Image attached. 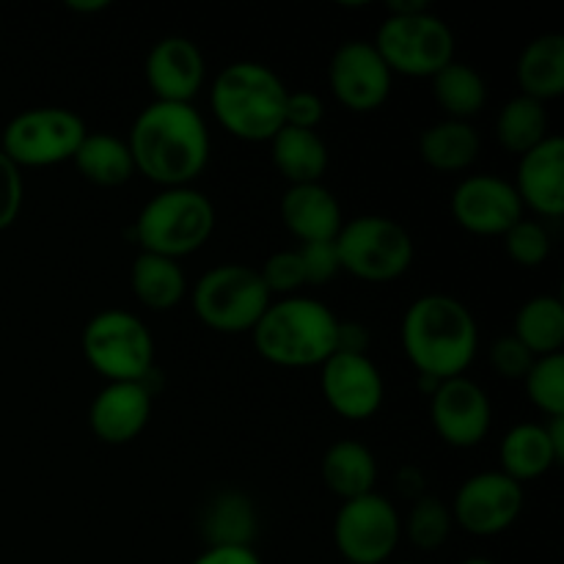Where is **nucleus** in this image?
<instances>
[{
  "instance_id": "20",
  "label": "nucleus",
  "mask_w": 564,
  "mask_h": 564,
  "mask_svg": "<svg viewBox=\"0 0 564 564\" xmlns=\"http://www.w3.org/2000/svg\"><path fill=\"white\" fill-rule=\"evenodd\" d=\"M284 224L303 242H334L341 231L336 198L319 185H295L281 202Z\"/></svg>"
},
{
  "instance_id": "17",
  "label": "nucleus",
  "mask_w": 564,
  "mask_h": 564,
  "mask_svg": "<svg viewBox=\"0 0 564 564\" xmlns=\"http://www.w3.org/2000/svg\"><path fill=\"white\" fill-rule=\"evenodd\" d=\"M147 77L160 102L187 105L204 80L202 53L187 39H163L149 53Z\"/></svg>"
},
{
  "instance_id": "7",
  "label": "nucleus",
  "mask_w": 564,
  "mask_h": 564,
  "mask_svg": "<svg viewBox=\"0 0 564 564\" xmlns=\"http://www.w3.org/2000/svg\"><path fill=\"white\" fill-rule=\"evenodd\" d=\"M196 312L209 328L237 334L257 328L270 306V290L262 275L242 264H224L204 275L196 286Z\"/></svg>"
},
{
  "instance_id": "27",
  "label": "nucleus",
  "mask_w": 564,
  "mask_h": 564,
  "mask_svg": "<svg viewBox=\"0 0 564 564\" xmlns=\"http://www.w3.org/2000/svg\"><path fill=\"white\" fill-rule=\"evenodd\" d=\"M516 339L527 347L529 352H545L554 356L564 341V308L556 297H538L527 303L518 314Z\"/></svg>"
},
{
  "instance_id": "8",
  "label": "nucleus",
  "mask_w": 564,
  "mask_h": 564,
  "mask_svg": "<svg viewBox=\"0 0 564 564\" xmlns=\"http://www.w3.org/2000/svg\"><path fill=\"white\" fill-rule=\"evenodd\" d=\"M91 367L113 383H141L152 369V336L132 314L105 312L83 334Z\"/></svg>"
},
{
  "instance_id": "5",
  "label": "nucleus",
  "mask_w": 564,
  "mask_h": 564,
  "mask_svg": "<svg viewBox=\"0 0 564 564\" xmlns=\"http://www.w3.org/2000/svg\"><path fill=\"white\" fill-rule=\"evenodd\" d=\"M378 55L389 69L402 75H438L446 64H452L455 39L452 31L416 6H394V14L383 22L378 33Z\"/></svg>"
},
{
  "instance_id": "22",
  "label": "nucleus",
  "mask_w": 564,
  "mask_h": 564,
  "mask_svg": "<svg viewBox=\"0 0 564 564\" xmlns=\"http://www.w3.org/2000/svg\"><path fill=\"white\" fill-rule=\"evenodd\" d=\"M518 80L532 99H551L564 91V39L551 33L527 47L518 64Z\"/></svg>"
},
{
  "instance_id": "15",
  "label": "nucleus",
  "mask_w": 564,
  "mask_h": 564,
  "mask_svg": "<svg viewBox=\"0 0 564 564\" xmlns=\"http://www.w3.org/2000/svg\"><path fill=\"white\" fill-rule=\"evenodd\" d=\"M455 218L474 235H501L521 220V196L507 182L474 176L455 193Z\"/></svg>"
},
{
  "instance_id": "32",
  "label": "nucleus",
  "mask_w": 564,
  "mask_h": 564,
  "mask_svg": "<svg viewBox=\"0 0 564 564\" xmlns=\"http://www.w3.org/2000/svg\"><path fill=\"white\" fill-rule=\"evenodd\" d=\"M408 532L419 549H438L449 534V512L441 501L424 499L416 510L411 512Z\"/></svg>"
},
{
  "instance_id": "38",
  "label": "nucleus",
  "mask_w": 564,
  "mask_h": 564,
  "mask_svg": "<svg viewBox=\"0 0 564 564\" xmlns=\"http://www.w3.org/2000/svg\"><path fill=\"white\" fill-rule=\"evenodd\" d=\"M494 367L499 369L505 378H523L532 369V352L521 345L518 339H501L494 347Z\"/></svg>"
},
{
  "instance_id": "12",
  "label": "nucleus",
  "mask_w": 564,
  "mask_h": 564,
  "mask_svg": "<svg viewBox=\"0 0 564 564\" xmlns=\"http://www.w3.org/2000/svg\"><path fill=\"white\" fill-rule=\"evenodd\" d=\"M523 505L521 485L507 474H482L468 479L455 501V516L466 532L499 534L518 518Z\"/></svg>"
},
{
  "instance_id": "24",
  "label": "nucleus",
  "mask_w": 564,
  "mask_h": 564,
  "mask_svg": "<svg viewBox=\"0 0 564 564\" xmlns=\"http://www.w3.org/2000/svg\"><path fill=\"white\" fill-rule=\"evenodd\" d=\"M75 163L86 180L102 187L124 185L132 176V169H135L130 149L121 141H116L113 135L83 138L80 149L75 152Z\"/></svg>"
},
{
  "instance_id": "3",
  "label": "nucleus",
  "mask_w": 564,
  "mask_h": 564,
  "mask_svg": "<svg viewBox=\"0 0 564 564\" xmlns=\"http://www.w3.org/2000/svg\"><path fill=\"white\" fill-rule=\"evenodd\" d=\"M257 347L281 367H312L341 350V328L323 303L297 297L268 306L257 323Z\"/></svg>"
},
{
  "instance_id": "34",
  "label": "nucleus",
  "mask_w": 564,
  "mask_h": 564,
  "mask_svg": "<svg viewBox=\"0 0 564 564\" xmlns=\"http://www.w3.org/2000/svg\"><path fill=\"white\" fill-rule=\"evenodd\" d=\"M213 529H215V549H224V545H237V549H246L248 529H251V512L242 501L229 499L226 505H220L213 516Z\"/></svg>"
},
{
  "instance_id": "41",
  "label": "nucleus",
  "mask_w": 564,
  "mask_h": 564,
  "mask_svg": "<svg viewBox=\"0 0 564 564\" xmlns=\"http://www.w3.org/2000/svg\"><path fill=\"white\" fill-rule=\"evenodd\" d=\"M75 11H99L105 9V0H94V3H69Z\"/></svg>"
},
{
  "instance_id": "16",
  "label": "nucleus",
  "mask_w": 564,
  "mask_h": 564,
  "mask_svg": "<svg viewBox=\"0 0 564 564\" xmlns=\"http://www.w3.org/2000/svg\"><path fill=\"white\" fill-rule=\"evenodd\" d=\"M433 424L452 446L479 444L490 424V408L482 389L463 378L446 380L433 400Z\"/></svg>"
},
{
  "instance_id": "10",
  "label": "nucleus",
  "mask_w": 564,
  "mask_h": 564,
  "mask_svg": "<svg viewBox=\"0 0 564 564\" xmlns=\"http://www.w3.org/2000/svg\"><path fill=\"white\" fill-rule=\"evenodd\" d=\"M86 138V127L69 110L42 108L17 116L3 132L0 152L20 165H53L75 158Z\"/></svg>"
},
{
  "instance_id": "4",
  "label": "nucleus",
  "mask_w": 564,
  "mask_h": 564,
  "mask_svg": "<svg viewBox=\"0 0 564 564\" xmlns=\"http://www.w3.org/2000/svg\"><path fill=\"white\" fill-rule=\"evenodd\" d=\"M286 88L259 64L224 69L213 88V108L220 124L246 141H268L284 127Z\"/></svg>"
},
{
  "instance_id": "25",
  "label": "nucleus",
  "mask_w": 564,
  "mask_h": 564,
  "mask_svg": "<svg viewBox=\"0 0 564 564\" xmlns=\"http://www.w3.org/2000/svg\"><path fill=\"white\" fill-rule=\"evenodd\" d=\"M132 290L143 306L163 312L180 303L185 292V275L176 268L174 259L143 253L132 268Z\"/></svg>"
},
{
  "instance_id": "18",
  "label": "nucleus",
  "mask_w": 564,
  "mask_h": 564,
  "mask_svg": "<svg viewBox=\"0 0 564 564\" xmlns=\"http://www.w3.org/2000/svg\"><path fill=\"white\" fill-rule=\"evenodd\" d=\"M149 391L141 383H113L94 400L91 427L108 444H127L149 422Z\"/></svg>"
},
{
  "instance_id": "21",
  "label": "nucleus",
  "mask_w": 564,
  "mask_h": 564,
  "mask_svg": "<svg viewBox=\"0 0 564 564\" xmlns=\"http://www.w3.org/2000/svg\"><path fill=\"white\" fill-rule=\"evenodd\" d=\"M273 160L281 174L295 185H317L328 165V152L314 130L284 124L273 135Z\"/></svg>"
},
{
  "instance_id": "33",
  "label": "nucleus",
  "mask_w": 564,
  "mask_h": 564,
  "mask_svg": "<svg viewBox=\"0 0 564 564\" xmlns=\"http://www.w3.org/2000/svg\"><path fill=\"white\" fill-rule=\"evenodd\" d=\"M507 248H510V257L518 264L534 268V264H540L549 257V235H545L543 226L532 224V220H518L507 231Z\"/></svg>"
},
{
  "instance_id": "29",
  "label": "nucleus",
  "mask_w": 564,
  "mask_h": 564,
  "mask_svg": "<svg viewBox=\"0 0 564 564\" xmlns=\"http://www.w3.org/2000/svg\"><path fill=\"white\" fill-rule=\"evenodd\" d=\"M545 127H549V116L543 105L532 97L512 99L499 116L501 143L518 154H529L534 147H540L545 141Z\"/></svg>"
},
{
  "instance_id": "13",
  "label": "nucleus",
  "mask_w": 564,
  "mask_h": 564,
  "mask_svg": "<svg viewBox=\"0 0 564 564\" xmlns=\"http://www.w3.org/2000/svg\"><path fill=\"white\" fill-rule=\"evenodd\" d=\"M323 391L336 413L347 419H367L380 408L383 380L372 361L356 350H336L325 361Z\"/></svg>"
},
{
  "instance_id": "19",
  "label": "nucleus",
  "mask_w": 564,
  "mask_h": 564,
  "mask_svg": "<svg viewBox=\"0 0 564 564\" xmlns=\"http://www.w3.org/2000/svg\"><path fill=\"white\" fill-rule=\"evenodd\" d=\"M521 196L532 204L538 213L560 218L564 213V141L562 138H545L540 147L523 154L521 171Z\"/></svg>"
},
{
  "instance_id": "9",
  "label": "nucleus",
  "mask_w": 564,
  "mask_h": 564,
  "mask_svg": "<svg viewBox=\"0 0 564 564\" xmlns=\"http://www.w3.org/2000/svg\"><path fill=\"white\" fill-rule=\"evenodd\" d=\"M339 268L367 281L397 279L411 264L413 242L400 224L389 218H358L336 237Z\"/></svg>"
},
{
  "instance_id": "11",
  "label": "nucleus",
  "mask_w": 564,
  "mask_h": 564,
  "mask_svg": "<svg viewBox=\"0 0 564 564\" xmlns=\"http://www.w3.org/2000/svg\"><path fill=\"white\" fill-rule=\"evenodd\" d=\"M400 538L394 507L380 496H361L347 501L336 518V545L352 564H380L389 560Z\"/></svg>"
},
{
  "instance_id": "28",
  "label": "nucleus",
  "mask_w": 564,
  "mask_h": 564,
  "mask_svg": "<svg viewBox=\"0 0 564 564\" xmlns=\"http://www.w3.org/2000/svg\"><path fill=\"white\" fill-rule=\"evenodd\" d=\"M479 152V138L463 121H446L433 127L422 138V154L433 169L460 171L474 163Z\"/></svg>"
},
{
  "instance_id": "14",
  "label": "nucleus",
  "mask_w": 564,
  "mask_h": 564,
  "mask_svg": "<svg viewBox=\"0 0 564 564\" xmlns=\"http://www.w3.org/2000/svg\"><path fill=\"white\" fill-rule=\"evenodd\" d=\"M330 86L339 102L352 110H375L391 88V69L378 50L364 42L345 44L330 64Z\"/></svg>"
},
{
  "instance_id": "39",
  "label": "nucleus",
  "mask_w": 564,
  "mask_h": 564,
  "mask_svg": "<svg viewBox=\"0 0 564 564\" xmlns=\"http://www.w3.org/2000/svg\"><path fill=\"white\" fill-rule=\"evenodd\" d=\"M323 119V102L314 94H286L284 105V124L301 127V130H314V124Z\"/></svg>"
},
{
  "instance_id": "35",
  "label": "nucleus",
  "mask_w": 564,
  "mask_h": 564,
  "mask_svg": "<svg viewBox=\"0 0 564 564\" xmlns=\"http://www.w3.org/2000/svg\"><path fill=\"white\" fill-rule=\"evenodd\" d=\"M259 275H262L264 286H268L270 292H292L295 286L306 284V275H303V264L297 251H284L270 257Z\"/></svg>"
},
{
  "instance_id": "37",
  "label": "nucleus",
  "mask_w": 564,
  "mask_h": 564,
  "mask_svg": "<svg viewBox=\"0 0 564 564\" xmlns=\"http://www.w3.org/2000/svg\"><path fill=\"white\" fill-rule=\"evenodd\" d=\"M22 180L20 169L0 152V231L9 229L20 215Z\"/></svg>"
},
{
  "instance_id": "42",
  "label": "nucleus",
  "mask_w": 564,
  "mask_h": 564,
  "mask_svg": "<svg viewBox=\"0 0 564 564\" xmlns=\"http://www.w3.org/2000/svg\"><path fill=\"white\" fill-rule=\"evenodd\" d=\"M466 564H494V562H485V560H471V562H466Z\"/></svg>"
},
{
  "instance_id": "31",
  "label": "nucleus",
  "mask_w": 564,
  "mask_h": 564,
  "mask_svg": "<svg viewBox=\"0 0 564 564\" xmlns=\"http://www.w3.org/2000/svg\"><path fill=\"white\" fill-rule=\"evenodd\" d=\"M529 397L551 416H564V358L560 352L532 364L527 375Z\"/></svg>"
},
{
  "instance_id": "40",
  "label": "nucleus",
  "mask_w": 564,
  "mask_h": 564,
  "mask_svg": "<svg viewBox=\"0 0 564 564\" xmlns=\"http://www.w3.org/2000/svg\"><path fill=\"white\" fill-rule=\"evenodd\" d=\"M193 564H259L257 556L248 549H237V545H224V549H213L196 560Z\"/></svg>"
},
{
  "instance_id": "26",
  "label": "nucleus",
  "mask_w": 564,
  "mask_h": 564,
  "mask_svg": "<svg viewBox=\"0 0 564 564\" xmlns=\"http://www.w3.org/2000/svg\"><path fill=\"white\" fill-rule=\"evenodd\" d=\"M501 460H505L507 477L518 482V479L540 477L560 457H556L549 433L543 427L527 424V427H516L507 435L505 446H501Z\"/></svg>"
},
{
  "instance_id": "6",
  "label": "nucleus",
  "mask_w": 564,
  "mask_h": 564,
  "mask_svg": "<svg viewBox=\"0 0 564 564\" xmlns=\"http://www.w3.org/2000/svg\"><path fill=\"white\" fill-rule=\"evenodd\" d=\"M213 204L202 193L176 187L147 204L138 218V240L147 253L174 259L202 248L213 235Z\"/></svg>"
},
{
  "instance_id": "2",
  "label": "nucleus",
  "mask_w": 564,
  "mask_h": 564,
  "mask_svg": "<svg viewBox=\"0 0 564 564\" xmlns=\"http://www.w3.org/2000/svg\"><path fill=\"white\" fill-rule=\"evenodd\" d=\"M405 352L430 378L452 380L471 364L477 350V325L468 308L452 297H422L402 325Z\"/></svg>"
},
{
  "instance_id": "23",
  "label": "nucleus",
  "mask_w": 564,
  "mask_h": 564,
  "mask_svg": "<svg viewBox=\"0 0 564 564\" xmlns=\"http://www.w3.org/2000/svg\"><path fill=\"white\" fill-rule=\"evenodd\" d=\"M375 477L378 471H375L372 455L367 446L356 444V441H341V444L330 446V452L325 455L323 479L341 499L352 501L372 494Z\"/></svg>"
},
{
  "instance_id": "36",
  "label": "nucleus",
  "mask_w": 564,
  "mask_h": 564,
  "mask_svg": "<svg viewBox=\"0 0 564 564\" xmlns=\"http://www.w3.org/2000/svg\"><path fill=\"white\" fill-rule=\"evenodd\" d=\"M303 264V275L308 284H323L330 275L339 270V253H336V242H306L297 251Z\"/></svg>"
},
{
  "instance_id": "30",
  "label": "nucleus",
  "mask_w": 564,
  "mask_h": 564,
  "mask_svg": "<svg viewBox=\"0 0 564 564\" xmlns=\"http://www.w3.org/2000/svg\"><path fill=\"white\" fill-rule=\"evenodd\" d=\"M435 97L452 116H474L485 105V83L463 64H446L435 75Z\"/></svg>"
},
{
  "instance_id": "1",
  "label": "nucleus",
  "mask_w": 564,
  "mask_h": 564,
  "mask_svg": "<svg viewBox=\"0 0 564 564\" xmlns=\"http://www.w3.org/2000/svg\"><path fill=\"white\" fill-rule=\"evenodd\" d=\"M127 149L135 169L154 182L185 185L207 163V127L191 105L158 102L135 121Z\"/></svg>"
}]
</instances>
